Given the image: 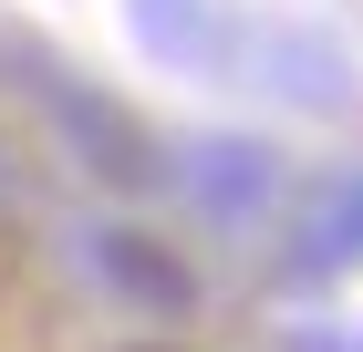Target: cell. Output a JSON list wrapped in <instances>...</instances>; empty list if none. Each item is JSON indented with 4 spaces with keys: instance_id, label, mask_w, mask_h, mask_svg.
I'll return each mask as SVG.
<instances>
[{
    "instance_id": "obj_1",
    "label": "cell",
    "mask_w": 363,
    "mask_h": 352,
    "mask_svg": "<svg viewBox=\"0 0 363 352\" xmlns=\"http://www.w3.org/2000/svg\"><path fill=\"white\" fill-rule=\"evenodd\" d=\"M145 352H156V342H145Z\"/></svg>"
}]
</instances>
